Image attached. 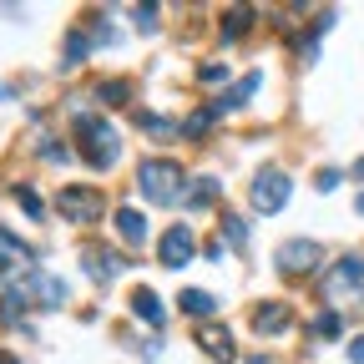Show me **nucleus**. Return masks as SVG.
<instances>
[{
  "label": "nucleus",
  "instance_id": "1",
  "mask_svg": "<svg viewBox=\"0 0 364 364\" xmlns=\"http://www.w3.org/2000/svg\"><path fill=\"white\" fill-rule=\"evenodd\" d=\"M136 193H142L152 208H172V203H182V193H188V172H182L172 157H147L136 167Z\"/></svg>",
  "mask_w": 364,
  "mask_h": 364
},
{
  "label": "nucleus",
  "instance_id": "2",
  "mask_svg": "<svg viewBox=\"0 0 364 364\" xmlns=\"http://www.w3.org/2000/svg\"><path fill=\"white\" fill-rule=\"evenodd\" d=\"M76 147H81V157H86L91 172H107V167H117V157H122V136H117V127L102 122V117H76Z\"/></svg>",
  "mask_w": 364,
  "mask_h": 364
},
{
  "label": "nucleus",
  "instance_id": "3",
  "mask_svg": "<svg viewBox=\"0 0 364 364\" xmlns=\"http://www.w3.org/2000/svg\"><path fill=\"white\" fill-rule=\"evenodd\" d=\"M56 213L71 218V223H97L107 218V193L102 188H81V182H66L56 193Z\"/></svg>",
  "mask_w": 364,
  "mask_h": 364
},
{
  "label": "nucleus",
  "instance_id": "4",
  "mask_svg": "<svg viewBox=\"0 0 364 364\" xmlns=\"http://www.w3.org/2000/svg\"><path fill=\"white\" fill-rule=\"evenodd\" d=\"M289 193H294V182H289L279 167H263V172L253 177V188H248V203H253V213H279V208L289 203Z\"/></svg>",
  "mask_w": 364,
  "mask_h": 364
},
{
  "label": "nucleus",
  "instance_id": "5",
  "mask_svg": "<svg viewBox=\"0 0 364 364\" xmlns=\"http://www.w3.org/2000/svg\"><path fill=\"white\" fill-rule=\"evenodd\" d=\"M198 258V233L188 223H172L167 233L157 238V263L162 268H182V263H193Z\"/></svg>",
  "mask_w": 364,
  "mask_h": 364
},
{
  "label": "nucleus",
  "instance_id": "6",
  "mask_svg": "<svg viewBox=\"0 0 364 364\" xmlns=\"http://www.w3.org/2000/svg\"><path fill=\"white\" fill-rule=\"evenodd\" d=\"M318 258H324V248L309 243V238H289V243H279V273H314Z\"/></svg>",
  "mask_w": 364,
  "mask_h": 364
},
{
  "label": "nucleus",
  "instance_id": "7",
  "mask_svg": "<svg viewBox=\"0 0 364 364\" xmlns=\"http://www.w3.org/2000/svg\"><path fill=\"white\" fill-rule=\"evenodd\" d=\"M21 294H26V299H36L41 309H61V304H66V284H61V279H51V273H41V268H31V273H26Z\"/></svg>",
  "mask_w": 364,
  "mask_h": 364
},
{
  "label": "nucleus",
  "instance_id": "8",
  "mask_svg": "<svg viewBox=\"0 0 364 364\" xmlns=\"http://www.w3.org/2000/svg\"><path fill=\"white\" fill-rule=\"evenodd\" d=\"M16 273H31V248L11 233V228H0V284H11Z\"/></svg>",
  "mask_w": 364,
  "mask_h": 364
},
{
  "label": "nucleus",
  "instance_id": "9",
  "mask_svg": "<svg viewBox=\"0 0 364 364\" xmlns=\"http://www.w3.org/2000/svg\"><path fill=\"white\" fill-rule=\"evenodd\" d=\"M339 294H364V258L359 253H349L329 268V299H339Z\"/></svg>",
  "mask_w": 364,
  "mask_h": 364
},
{
  "label": "nucleus",
  "instance_id": "10",
  "mask_svg": "<svg viewBox=\"0 0 364 364\" xmlns=\"http://www.w3.org/2000/svg\"><path fill=\"white\" fill-rule=\"evenodd\" d=\"M198 349H203L213 364H238V344H233V334H228L223 324H203V329H198Z\"/></svg>",
  "mask_w": 364,
  "mask_h": 364
},
{
  "label": "nucleus",
  "instance_id": "11",
  "mask_svg": "<svg viewBox=\"0 0 364 364\" xmlns=\"http://www.w3.org/2000/svg\"><path fill=\"white\" fill-rule=\"evenodd\" d=\"M81 263H86V273H91L97 284H112L132 258H117V253H107V248H86V253H81Z\"/></svg>",
  "mask_w": 364,
  "mask_h": 364
},
{
  "label": "nucleus",
  "instance_id": "12",
  "mask_svg": "<svg viewBox=\"0 0 364 364\" xmlns=\"http://www.w3.org/2000/svg\"><path fill=\"white\" fill-rule=\"evenodd\" d=\"M112 223H117L122 243H132V248H142V243H147V218L136 213V208H117V213H112Z\"/></svg>",
  "mask_w": 364,
  "mask_h": 364
},
{
  "label": "nucleus",
  "instance_id": "13",
  "mask_svg": "<svg viewBox=\"0 0 364 364\" xmlns=\"http://www.w3.org/2000/svg\"><path fill=\"white\" fill-rule=\"evenodd\" d=\"M289 304H263V309H253V329L258 334H284L289 329Z\"/></svg>",
  "mask_w": 364,
  "mask_h": 364
},
{
  "label": "nucleus",
  "instance_id": "14",
  "mask_svg": "<svg viewBox=\"0 0 364 364\" xmlns=\"http://www.w3.org/2000/svg\"><path fill=\"white\" fill-rule=\"evenodd\" d=\"M177 309L188 314V318H213V314H218V299H213L208 289H182V294H177Z\"/></svg>",
  "mask_w": 364,
  "mask_h": 364
},
{
  "label": "nucleus",
  "instance_id": "15",
  "mask_svg": "<svg viewBox=\"0 0 364 364\" xmlns=\"http://www.w3.org/2000/svg\"><path fill=\"white\" fill-rule=\"evenodd\" d=\"M258 81H263V76H258V71H248V76H243V81H238L233 91H223V97L213 102V112H218V117H223V112H238V107H243V102L253 97V91H258Z\"/></svg>",
  "mask_w": 364,
  "mask_h": 364
},
{
  "label": "nucleus",
  "instance_id": "16",
  "mask_svg": "<svg viewBox=\"0 0 364 364\" xmlns=\"http://www.w3.org/2000/svg\"><path fill=\"white\" fill-rule=\"evenodd\" d=\"M182 203H188V213H203L218 203V177H193L188 193H182Z\"/></svg>",
  "mask_w": 364,
  "mask_h": 364
},
{
  "label": "nucleus",
  "instance_id": "17",
  "mask_svg": "<svg viewBox=\"0 0 364 364\" xmlns=\"http://www.w3.org/2000/svg\"><path fill=\"white\" fill-rule=\"evenodd\" d=\"M132 314H136V318H147L152 329H162V324H167V309L157 304V294H152V289H136V294H132Z\"/></svg>",
  "mask_w": 364,
  "mask_h": 364
},
{
  "label": "nucleus",
  "instance_id": "18",
  "mask_svg": "<svg viewBox=\"0 0 364 364\" xmlns=\"http://www.w3.org/2000/svg\"><path fill=\"white\" fill-rule=\"evenodd\" d=\"M136 127H142V132H152L157 142H177V136H182V122L157 117V112H136Z\"/></svg>",
  "mask_w": 364,
  "mask_h": 364
},
{
  "label": "nucleus",
  "instance_id": "19",
  "mask_svg": "<svg viewBox=\"0 0 364 364\" xmlns=\"http://www.w3.org/2000/svg\"><path fill=\"white\" fill-rule=\"evenodd\" d=\"M253 16H258L253 6H233V11L223 16V36H228V41H238V36H243V31L253 26Z\"/></svg>",
  "mask_w": 364,
  "mask_h": 364
},
{
  "label": "nucleus",
  "instance_id": "20",
  "mask_svg": "<svg viewBox=\"0 0 364 364\" xmlns=\"http://www.w3.org/2000/svg\"><path fill=\"white\" fill-rule=\"evenodd\" d=\"M26 304H31V299H26L21 289H11L6 299H0V324H6V329H11V324H21V318H26Z\"/></svg>",
  "mask_w": 364,
  "mask_h": 364
},
{
  "label": "nucleus",
  "instance_id": "21",
  "mask_svg": "<svg viewBox=\"0 0 364 364\" xmlns=\"http://www.w3.org/2000/svg\"><path fill=\"white\" fill-rule=\"evenodd\" d=\"M97 102H102V107H127V102H132V86H127L122 76H117V81H102V86H97Z\"/></svg>",
  "mask_w": 364,
  "mask_h": 364
},
{
  "label": "nucleus",
  "instance_id": "22",
  "mask_svg": "<svg viewBox=\"0 0 364 364\" xmlns=\"http://www.w3.org/2000/svg\"><path fill=\"white\" fill-rule=\"evenodd\" d=\"M309 329H314L318 339H339V334H344V318H339L334 309H324V314H314V324H309Z\"/></svg>",
  "mask_w": 364,
  "mask_h": 364
},
{
  "label": "nucleus",
  "instance_id": "23",
  "mask_svg": "<svg viewBox=\"0 0 364 364\" xmlns=\"http://www.w3.org/2000/svg\"><path fill=\"white\" fill-rule=\"evenodd\" d=\"M86 46H91V41H86V31H71V36H66V56H61V71L86 61Z\"/></svg>",
  "mask_w": 364,
  "mask_h": 364
},
{
  "label": "nucleus",
  "instance_id": "24",
  "mask_svg": "<svg viewBox=\"0 0 364 364\" xmlns=\"http://www.w3.org/2000/svg\"><path fill=\"white\" fill-rule=\"evenodd\" d=\"M213 122H218V112H213V107H198V112H193L188 122H182V136H203V132H208Z\"/></svg>",
  "mask_w": 364,
  "mask_h": 364
},
{
  "label": "nucleus",
  "instance_id": "25",
  "mask_svg": "<svg viewBox=\"0 0 364 364\" xmlns=\"http://www.w3.org/2000/svg\"><path fill=\"white\" fill-rule=\"evenodd\" d=\"M223 238H228V243H233V248H248V223H243V218H233V213H228V218H223Z\"/></svg>",
  "mask_w": 364,
  "mask_h": 364
},
{
  "label": "nucleus",
  "instance_id": "26",
  "mask_svg": "<svg viewBox=\"0 0 364 364\" xmlns=\"http://www.w3.org/2000/svg\"><path fill=\"white\" fill-rule=\"evenodd\" d=\"M16 203H21L31 218H41V193H36V188H26V182H21V188H16Z\"/></svg>",
  "mask_w": 364,
  "mask_h": 364
},
{
  "label": "nucleus",
  "instance_id": "27",
  "mask_svg": "<svg viewBox=\"0 0 364 364\" xmlns=\"http://www.w3.org/2000/svg\"><path fill=\"white\" fill-rule=\"evenodd\" d=\"M132 21L142 26V31H157V6H136V11H132Z\"/></svg>",
  "mask_w": 364,
  "mask_h": 364
},
{
  "label": "nucleus",
  "instance_id": "28",
  "mask_svg": "<svg viewBox=\"0 0 364 364\" xmlns=\"http://www.w3.org/2000/svg\"><path fill=\"white\" fill-rule=\"evenodd\" d=\"M314 188H318V193H334V188H339V172H334V167H324V172L314 177Z\"/></svg>",
  "mask_w": 364,
  "mask_h": 364
},
{
  "label": "nucleus",
  "instance_id": "29",
  "mask_svg": "<svg viewBox=\"0 0 364 364\" xmlns=\"http://www.w3.org/2000/svg\"><path fill=\"white\" fill-rule=\"evenodd\" d=\"M223 76H228V66H223V61H208V66L198 71V81H208V86H213V81H223Z\"/></svg>",
  "mask_w": 364,
  "mask_h": 364
},
{
  "label": "nucleus",
  "instance_id": "30",
  "mask_svg": "<svg viewBox=\"0 0 364 364\" xmlns=\"http://www.w3.org/2000/svg\"><path fill=\"white\" fill-rule=\"evenodd\" d=\"M349 364H364V334H359V339H349Z\"/></svg>",
  "mask_w": 364,
  "mask_h": 364
},
{
  "label": "nucleus",
  "instance_id": "31",
  "mask_svg": "<svg viewBox=\"0 0 364 364\" xmlns=\"http://www.w3.org/2000/svg\"><path fill=\"white\" fill-rule=\"evenodd\" d=\"M0 364H21V359H16V354H11V349H0Z\"/></svg>",
  "mask_w": 364,
  "mask_h": 364
},
{
  "label": "nucleus",
  "instance_id": "32",
  "mask_svg": "<svg viewBox=\"0 0 364 364\" xmlns=\"http://www.w3.org/2000/svg\"><path fill=\"white\" fill-rule=\"evenodd\" d=\"M354 208H359V218H364V193H359V198H354Z\"/></svg>",
  "mask_w": 364,
  "mask_h": 364
},
{
  "label": "nucleus",
  "instance_id": "33",
  "mask_svg": "<svg viewBox=\"0 0 364 364\" xmlns=\"http://www.w3.org/2000/svg\"><path fill=\"white\" fill-rule=\"evenodd\" d=\"M248 364H268V354H253V359H248Z\"/></svg>",
  "mask_w": 364,
  "mask_h": 364
},
{
  "label": "nucleus",
  "instance_id": "34",
  "mask_svg": "<svg viewBox=\"0 0 364 364\" xmlns=\"http://www.w3.org/2000/svg\"><path fill=\"white\" fill-rule=\"evenodd\" d=\"M354 177H364V157H359V162H354Z\"/></svg>",
  "mask_w": 364,
  "mask_h": 364
},
{
  "label": "nucleus",
  "instance_id": "35",
  "mask_svg": "<svg viewBox=\"0 0 364 364\" xmlns=\"http://www.w3.org/2000/svg\"><path fill=\"white\" fill-rule=\"evenodd\" d=\"M0 97H6V91H0Z\"/></svg>",
  "mask_w": 364,
  "mask_h": 364
}]
</instances>
